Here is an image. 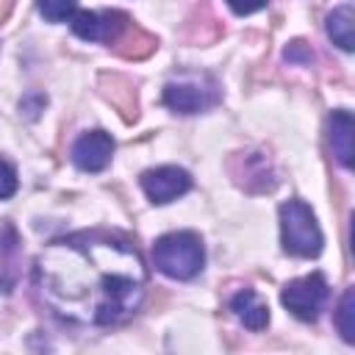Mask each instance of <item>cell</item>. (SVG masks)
I'll list each match as a JSON object with an SVG mask.
<instances>
[{
    "instance_id": "16",
    "label": "cell",
    "mask_w": 355,
    "mask_h": 355,
    "mask_svg": "<svg viewBox=\"0 0 355 355\" xmlns=\"http://www.w3.org/2000/svg\"><path fill=\"white\" fill-rule=\"evenodd\" d=\"M14 191H17V172H14L11 164H6V161L0 158V200L11 197Z\"/></svg>"
},
{
    "instance_id": "3",
    "label": "cell",
    "mask_w": 355,
    "mask_h": 355,
    "mask_svg": "<svg viewBox=\"0 0 355 355\" xmlns=\"http://www.w3.org/2000/svg\"><path fill=\"white\" fill-rule=\"evenodd\" d=\"M280 239L288 255L316 258L322 252V230L313 211L302 200H288L280 205Z\"/></svg>"
},
{
    "instance_id": "12",
    "label": "cell",
    "mask_w": 355,
    "mask_h": 355,
    "mask_svg": "<svg viewBox=\"0 0 355 355\" xmlns=\"http://www.w3.org/2000/svg\"><path fill=\"white\" fill-rule=\"evenodd\" d=\"M352 22H355V14H352V6L344 3L338 8H333L327 14V36L333 39V44H338L341 50H352L355 39H352Z\"/></svg>"
},
{
    "instance_id": "13",
    "label": "cell",
    "mask_w": 355,
    "mask_h": 355,
    "mask_svg": "<svg viewBox=\"0 0 355 355\" xmlns=\"http://www.w3.org/2000/svg\"><path fill=\"white\" fill-rule=\"evenodd\" d=\"M239 161H244V172H236V178L244 175V180H239L244 189H252V180H261V189L263 191L275 186V178H272V169H269L266 155H241Z\"/></svg>"
},
{
    "instance_id": "11",
    "label": "cell",
    "mask_w": 355,
    "mask_h": 355,
    "mask_svg": "<svg viewBox=\"0 0 355 355\" xmlns=\"http://www.w3.org/2000/svg\"><path fill=\"white\" fill-rule=\"evenodd\" d=\"M352 130H355V122H352V114L349 111H333L330 116V147H333V155L338 158L341 166H352Z\"/></svg>"
},
{
    "instance_id": "15",
    "label": "cell",
    "mask_w": 355,
    "mask_h": 355,
    "mask_svg": "<svg viewBox=\"0 0 355 355\" xmlns=\"http://www.w3.org/2000/svg\"><path fill=\"white\" fill-rule=\"evenodd\" d=\"M78 0H39V11L47 22H64L75 14Z\"/></svg>"
},
{
    "instance_id": "10",
    "label": "cell",
    "mask_w": 355,
    "mask_h": 355,
    "mask_svg": "<svg viewBox=\"0 0 355 355\" xmlns=\"http://www.w3.org/2000/svg\"><path fill=\"white\" fill-rule=\"evenodd\" d=\"M230 311L236 313V319L250 327V330H263L269 324V308L266 302L252 291V288H241L233 300H230Z\"/></svg>"
},
{
    "instance_id": "9",
    "label": "cell",
    "mask_w": 355,
    "mask_h": 355,
    "mask_svg": "<svg viewBox=\"0 0 355 355\" xmlns=\"http://www.w3.org/2000/svg\"><path fill=\"white\" fill-rule=\"evenodd\" d=\"M19 266H22V247H19V233L11 222L0 225V291H14L19 280Z\"/></svg>"
},
{
    "instance_id": "8",
    "label": "cell",
    "mask_w": 355,
    "mask_h": 355,
    "mask_svg": "<svg viewBox=\"0 0 355 355\" xmlns=\"http://www.w3.org/2000/svg\"><path fill=\"white\" fill-rule=\"evenodd\" d=\"M114 139L105 130H86L72 144V164L83 172H103L111 164Z\"/></svg>"
},
{
    "instance_id": "14",
    "label": "cell",
    "mask_w": 355,
    "mask_h": 355,
    "mask_svg": "<svg viewBox=\"0 0 355 355\" xmlns=\"http://www.w3.org/2000/svg\"><path fill=\"white\" fill-rule=\"evenodd\" d=\"M336 324H338V333L347 344L355 341V291L347 288L341 302H338V311H336Z\"/></svg>"
},
{
    "instance_id": "5",
    "label": "cell",
    "mask_w": 355,
    "mask_h": 355,
    "mask_svg": "<svg viewBox=\"0 0 355 355\" xmlns=\"http://www.w3.org/2000/svg\"><path fill=\"white\" fill-rule=\"evenodd\" d=\"M327 280L322 272H311L305 277H297V280H288L280 291V302L302 322H316L324 302H327Z\"/></svg>"
},
{
    "instance_id": "2",
    "label": "cell",
    "mask_w": 355,
    "mask_h": 355,
    "mask_svg": "<svg viewBox=\"0 0 355 355\" xmlns=\"http://www.w3.org/2000/svg\"><path fill=\"white\" fill-rule=\"evenodd\" d=\"M153 263L172 280H191L205 263L202 239L191 230L166 233L153 244Z\"/></svg>"
},
{
    "instance_id": "19",
    "label": "cell",
    "mask_w": 355,
    "mask_h": 355,
    "mask_svg": "<svg viewBox=\"0 0 355 355\" xmlns=\"http://www.w3.org/2000/svg\"><path fill=\"white\" fill-rule=\"evenodd\" d=\"M8 8H11V0H0V19H6Z\"/></svg>"
},
{
    "instance_id": "18",
    "label": "cell",
    "mask_w": 355,
    "mask_h": 355,
    "mask_svg": "<svg viewBox=\"0 0 355 355\" xmlns=\"http://www.w3.org/2000/svg\"><path fill=\"white\" fill-rule=\"evenodd\" d=\"M44 105H47V97H44V94H36V92H33V94L22 97V103H19V111H25V114H28V116L33 119V116H36V114H39V111H42Z\"/></svg>"
},
{
    "instance_id": "7",
    "label": "cell",
    "mask_w": 355,
    "mask_h": 355,
    "mask_svg": "<svg viewBox=\"0 0 355 355\" xmlns=\"http://www.w3.org/2000/svg\"><path fill=\"white\" fill-rule=\"evenodd\" d=\"M141 189L150 202L164 205V202L183 197L191 189V175L180 166H155L141 175Z\"/></svg>"
},
{
    "instance_id": "4",
    "label": "cell",
    "mask_w": 355,
    "mask_h": 355,
    "mask_svg": "<svg viewBox=\"0 0 355 355\" xmlns=\"http://www.w3.org/2000/svg\"><path fill=\"white\" fill-rule=\"evenodd\" d=\"M219 86L211 75H183L164 86V105L175 114H200L219 103Z\"/></svg>"
},
{
    "instance_id": "1",
    "label": "cell",
    "mask_w": 355,
    "mask_h": 355,
    "mask_svg": "<svg viewBox=\"0 0 355 355\" xmlns=\"http://www.w3.org/2000/svg\"><path fill=\"white\" fill-rule=\"evenodd\" d=\"M147 263L116 230H78L53 239L33 261L36 302L75 327H114L144 302Z\"/></svg>"
},
{
    "instance_id": "6",
    "label": "cell",
    "mask_w": 355,
    "mask_h": 355,
    "mask_svg": "<svg viewBox=\"0 0 355 355\" xmlns=\"http://www.w3.org/2000/svg\"><path fill=\"white\" fill-rule=\"evenodd\" d=\"M72 33L83 42H105L114 44L130 25V17L116 8H103V11H78L69 17Z\"/></svg>"
},
{
    "instance_id": "17",
    "label": "cell",
    "mask_w": 355,
    "mask_h": 355,
    "mask_svg": "<svg viewBox=\"0 0 355 355\" xmlns=\"http://www.w3.org/2000/svg\"><path fill=\"white\" fill-rule=\"evenodd\" d=\"M225 3L230 6V11H233V14L244 17V14H255V11L266 8V3H269V0H225Z\"/></svg>"
}]
</instances>
